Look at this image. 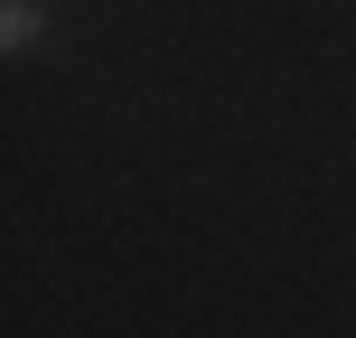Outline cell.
Returning <instances> with one entry per match:
<instances>
[{"label":"cell","mask_w":356,"mask_h":338,"mask_svg":"<svg viewBox=\"0 0 356 338\" xmlns=\"http://www.w3.org/2000/svg\"><path fill=\"white\" fill-rule=\"evenodd\" d=\"M38 38H47V10H38V0H10V10H0V47H10V56H29Z\"/></svg>","instance_id":"6da1fadb"}]
</instances>
